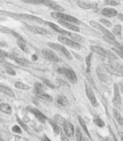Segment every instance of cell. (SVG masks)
Listing matches in <instances>:
<instances>
[{
    "label": "cell",
    "instance_id": "cell-39",
    "mask_svg": "<svg viewBox=\"0 0 123 141\" xmlns=\"http://www.w3.org/2000/svg\"><path fill=\"white\" fill-rule=\"evenodd\" d=\"M113 50H114V52H116V53H118V55L121 57V58H123V51H122V50H120V49H118V48L113 49Z\"/></svg>",
    "mask_w": 123,
    "mask_h": 141
},
{
    "label": "cell",
    "instance_id": "cell-19",
    "mask_svg": "<svg viewBox=\"0 0 123 141\" xmlns=\"http://www.w3.org/2000/svg\"><path fill=\"white\" fill-rule=\"evenodd\" d=\"M0 91H1L2 93H5V94H7V96L11 97V98H14V97H15V93H14L9 88L5 87V85H0Z\"/></svg>",
    "mask_w": 123,
    "mask_h": 141
},
{
    "label": "cell",
    "instance_id": "cell-23",
    "mask_svg": "<svg viewBox=\"0 0 123 141\" xmlns=\"http://www.w3.org/2000/svg\"><path fill=\"white\" fill-rule=\"evenodd\" d=\"M57 102H58L61 106H67V104H68V101H67V98L64 96H59L58 98H57Z\"/></svg>",
    "mask_w": 123,
    "mask_h": 141
},
{
    "label": "cell",
    "instance_id": "cell-38",
    "mask_svg": "<svg viewBox=\"0 0 123 141\" xmlns=\"http://www.w3.org/2000/svg\"><path fill=\"white\" fill-rule=\"evenodd\" d=\"M7 72H8V74H10V75H15V74H16L15 71H14L10 66H8V65H7Z\"/></svg>",
    "mask_w": 123,
    "mask_h": 141
},
{
    "label": "cell",
    "instance_id": "cell-50",
    "mask_svg": "<svg viewBox=\"0 0 123 141\" xmlns=\"http://www.w3.org/2000/svg\"><path fill=\"white\" fill-rule=\"evenodd\" d=\"M105 141H112V139H111V138H107V139H106V140H105Z\"/></svg>",
    "mask_w": 123,
    "mask_h": 141
},
{
    "label": "cell",
    "instance_id": "cell-33",
    "mask_svg": "<svg viewBox=\"0 0 123 141\" xmlns=\"http://www.w3.org/2000/svg\"><path fill=\"white\" fill-rule=\"evenodd\" d=\"M113 30H114V34L116 35H121V33H122V26H120V25H115Z\"/></svg>",
    "mask_w": 123,
    "mask_h": 141
},
{
    "label": "cell",
    "instance_id": "cell-20",
    "mask_svg": "<svg viewBox=\"0 0 123 141\" xmlns=\"http://www.w3.org/2000/svg\"><path fill=\"white\" fill-rule=\"evenodd\" d=\"M0 110L5 114H11V107L8 104H1L0 105Z\"/></svg>",
    "mask_w": 123,
    "mask_h": 141
},
{
    "label": "cell",
    "instance_id": "cell-1",
    "mask_svg": "<svg viewBox=\"0 0 123 141\" xmlns=\"http://www.w3.org/2000/svg\"><path fill=\"white\" fill-rule=\"evenodd\" d=\"M51 17H54V18H56V19L66 21V22H68V23H75V24H79V23H80L79 19H76L75 17L71 16V15L63 14V13H61V11H54V13H51Z\"/></svg>",
    "mask_w": 123,
    "mask_h": 141
},
{
    "label": "cell",
    "instance_id": "cell-12",
    "mask_svg": "<svg viewBox=\"0 0 123 141\" xmlns=\"http://www.w3.org/2000/svg\"><path fill=\"white\" fill-rule=\"evenodd\" d=\"M63 126H64V132L67 137H72L74 134V126L70 122H65Z\"/></svg>",
    "mask_w": 123,
    "mask_h": 141
},
{
    "label": "cell",
    "instance_id": "cell-30",
    "mask_svg": "<svg viewBox=\"0 0 123 141\" xmlns=\"http://www.w3.org/2000/svg\"><path fill=\"white\" fill-rule=\"evenodd\" d=\"M34 88H35V93H41V92H45L43 91V89H42V85L40 84V83H35V85H34Z\"/></svg>",
    "mask_w": 123,
    "mask_h": 141
},
{
    "label": "cell",
    "instance_id": "cell-29",
    "mask_svg": "<svg viewBox=\"0 0 123 141\" xmlns=\"http://www.w3.org/2000/svg\"><path fill=\"white\" fill-rule=\"evenodd\" d=\"M94 123L97 125V126H99V128H104V125H105V123L103 122L100 118H98V117H96V118L94 120Z\"/></svg>",
    "mask_w": 123,
    "mask_h": 141
},
{
    "label": "cell",
    "instance_id": "cell-31",
    "mask_svg": "<svg viewBox=\"0 0 123 141\" xmlns=\"http://www.w3.org/2000/svg\"><path fill=\"white\" fill-rule=\"evenodd\" d=\"M68 37L72 38V40H74L75 42H76V41H82V38H81L80 35H78V34H74V33H70Z\"/></svg>",
    "mask_w": 123,
    "mask_h": 141
},
{
    "label": "cell",
    "instance_id": "cell-24",
    "mask_svg": "<svg viewBox=\"0 0 123 141\" xmlns=\"http://www.w3.org/2000/svg\"><path fill=\"white\" fill-rule=\"evenodd\" d=\"M97 74H98V76H99V79H100V80L103 81V82H108V80H110V79H108V77L106 76V75L104 74V73H103L102 74V69L99 68H97Z\"/></svg>",
    "mask_w": 123,
    "mask_h": 141
},
{
    "label": "cell",
    "instance_id": "cell-2",
    "mask_svg": "<svg viewBox=\"0 0 123 141\" xmlns=\"http://www.w3.org/2000/svg\"><path fill=\"white\" fill-rule=\"evenodd\" d=\"M90 49H91L92 51H95V52L99 53V55H102V56L107 57V58H111V59H115V58H116V56H115L113 52H111V51L106 50V49L100 48V47H98V46H91Z\"/></svg>",
    "mask_w": 123,
    "mask_h": 141
},
{
    "label": "cell",
    "instance_id": "cell-4",
    "mask_svg": "<svg viewBox=\"0 0 123 141\" xmlns=\"http://www.w3.org/2000/svg\"><path fill=\"white\" fill-rule=\"evenodd\" d=\"M48 46L50 47V48L55 49V50H58L61 51L63 55H64L65 57H66L67 59H72V56H71V53L68 52V50H67L66 48H65L64 46H61V45H57V43H53V42H49Z\"/></svg>",
    "mask_w": 123,
    "mask_h": 141
},
{
    "label": "cell",
    "instance_id": "cell-42",
    "mask_svg": "<svg viewBox=\"0 0 123 141\" xmlns=\"http://www.w3.org/2000/svg\"><path fill=\"white\" fill-rule=\"evenodd\" d=\"M43 82H45V84H46V85H48V87H50V88H55V85L51 84L50 81H48V80H43Z\"/></svg>",
    "mask_w": 123,
    "mask_h": 141
},
{
    "label": "cell",
    "instance_id": "cell-16",
    "mask_svg": "<svg viewBox=\"0 0 123 141\" xmlns=\"http://www.w3.org/2000/svg\"><path fill=\"white\" fill-rule=\"evenodd\" d=\"M9 57H10L11 59H14L17 64L22 65V66H29V65H30V61L27 60V59H25V58H22V57L19 58V57H15V56H11V55Z\"/></svg>",
    "mask_w": 123,
    "mask_h": 141
},
{
    "label": "cell",
    "instance_id": "cell-7",
    "mask_svg": "<svg viewBox=\"0 0 123 141\" xmlns=\"http://www.w3.org/2000/svg\"><path fill=\"white\" fill-rule=\"evenodd\" d=\"M41 53H42V56L45 57L46 59H48V60H50V61H58L59 60L58 56L55 55V53L51 50H49V49H42Z\"/></svg>",
    "mask_w": 123,
    "mask_h": 141
},
{
    "label": "cell",
    "instance_id": "cell-45",
    "mask_svg": "<svg viewBox=\"0 0 123 141\" xmlns=\"http://www.w3.org/2000/svg\"><path fill=\"white\" fill-rule=\"evenodd\" d=\"M41 140H42V141H50V140H49V139L47 138V137H46V136H42V138H41Z\"/></svg>",
    "mask_w": 123,
    "mask_h": 141
},
{
    "label": "cell",
    "instance_id": "cell-32",
    "mask_svg": "<svg viewBox=\"0 0 123 141\" xmlns=\"http://www.w3.org/2000/svg\"><path fill=\"white\" fill-rule=\"evenodd\" d=\"M55 121H56V123H58V124H62V125H64V123H65L64 118H63L61 115H55Z\"/></svg>",
    "mask_w": 123,
    "mask_h": 141
},
{
    "label": "cell",
    "instance_id": "cell-37",
    "mask_svg": "<svg viewBox=\"0 0 123 141\" xmlns=\"http://www.w3.org/2000/svg\"><path fill=\"white\" fill-rule=\"evenodd\" d=\"M51 125H53V128H54V132H55V133H57V134H58V133H59L58 125H57V124H55V123H54V122H51Z\"/></svg>",
    "mask_w": 123,
    "mask_h": 141
},
{
    "label": "cell",
    "instance_id": "cell-51",
    "mask_svg": "<svg viewBox=\"0 0 123 141\" xmlns=\"http://www.w3.org/2000/svg\"><path fill=\"white\" fill-rule=\"evenodd\" d=\"M120 89H121V91H122V93H123V85H121Z\"/></svg>",
    "mask_w": 123,
    "mask_h": 141
},
{
    "label": "cell",
    "instance_id": "cell-35",
    "mask_svg": "<svg viewBox=\"0 0 123 141\" xmlns=\"http://www.w3.org/2000/svg\"><path fill=\"white\" fill-rule=\"evenodd\" d=\"M24 2H29V3H33V5H39V3H42V0H22Z\"/></svg>",
    "mask_w": 123,
    "mask_h": 141
},
{
    "label": "cell",
    "instance_id": "cell-52",
    "mask_svg": "<svg viewBox=\"0 0 123 141\" xmlns=\"http://www.w3.org/2000/svg\"><path fill=\"white\" fill-rule=\"evenodd\" d=\"M87 141H90V140H87Z\"/></svg>",
    "mask_w": 123,
    "mask_h": 141
},
{
    "label": "cell",
    "instance_id": "cell-10",
    "mask_svg": "<svg viewBox=\"0 0 123 141\" xmlns=\"http://www.w3.org/2000/svg\"><path fill=\"white\" fill-rule=\"evenodd\" d=\"M113 102H114L115 106H121V97H120V90H119V87L116 84L114 85V99H113Z\"/></svg>",
    "mask_w": 123,
    "mask_h": 141
},
{
    "label": "cell",
    "instance_id": "cell-3",
    "mask_svg": "<svg viewBox=\"0 0 123 141\" xmlns=\"http://www.w3.org/2000/svg\"><path fill=\"white\" fill-rule=\"evenodd\" d=\"M58 72L66 75V77L68 79V81H70L71 83L78 82V77H76V75H75L74 71H72V69H70V68H58Z\"/></svg>",
    "mask_w": 123,
    "mask_h": 141
},
{
    "label": "cell",
    "instance_id": "cell-17",
    "mask_svg": "<svg viewBox=\"0 0 123 141\" xmlns=\"http://www.w3.org/2000/svg\"><path fill=\"white\" fill-rule=\"evenodd\" d=\"M32 32L38 33V34H45V35H49V32L47 30L42 29V27H37V26H27Z\"/></svg>",
    "mask_w": 123,
    "mask_h": 141
},
{
    "label": "cell",
    "instance_id": "cell-18",
    "mask_svg": "<svg viewBox=\"0 0 123 141\" xmlns=\"http://www.w3.org/2000/svg\"><path fill=\"white\" fill-rule=\"evenodd\" d=\"M102 14L104 16L112 17V16H116V15H118V11L115 10V9H112V8H104L102 10Z\"/></svg>",
    "mask_w": 123,
    "mask_h": 141
},
{
    "label": "cell",
    "instance_id": "cell-36",
    "mask_svg": "<svg viewBox=\"0 0 123 141\" xmlns=\"http://www.w3.org/2000/svg\"><path fill=\"white\" fill-rule=\"evenodd\" d=\"M13 132H15V133H22V130H21V128H19L18 125H15V126H13Z\"/></svg>",
    "mask_w": 123,
    "mask_h": 141
},
{
    "label": "cell",
    "instance_id": "cell-15",
    "mask_svg": "<svg viewBox=\"0 0 123 141\" xmlns=\"http://www.w3.org/2000/svg\"><path fill=\"white\" fill-rule=\"evenodd\" d=\"M58 21H59V23H61V25H63L64 27H66V29L71 30V31H75V32H78L79 30H80L78 26L72 25L71 23H68V22H66V21H62V19H58Z\"/></svg>",
    "mask_w": 123,
    "mask_h": 141
},
{
    "label": "cell",
    "instance_id": "cell-48",
    "mask_svg": "<svg viewBox=\"0 0 123 141\" xmlns=\"http://www.w3.org/2000/svg\"><path fill=\"white\" fill-rule=\"evenodd\" d=\"M32 59H33V60H37V59H38V56H37V55H33V56H32Z\"/></svg>",
    "mask_w": 123,
    "mask_h": 141
},
{
    "label": "cell",
    "instance_id": "cell-21",
    "mask_svg": "<svg viewBox=\"0 0 123 141\" xmlns=\"http://www.w3.org/2000/svg\"><path fill=\"white\" fill-rule=\"evenodd\" d=\"M113 114H114L115 121H116V122H118L120 125H123V117L120 115V113H119L116 109H113Z\"/></svg>",
    "mask_w": 123,
    "mask_h": 141
},
{
    "label": "cell",
    "instance_id": "cell-5",
    "mask_svg": "<svg viewBox=\"0 0 123 141\" xmlns=\"http://www.w3.org/2000/svg\"><path fill=\"white\" fill-rule=\"evenodd\" d=\"M58 40L61 41L63 45L68 46V47H71V48H75V49H80V48H81V46L79 45L78 42H75L74 40H72V39H68V38L58 37Z\"/></svg>",
    "mask_w": 123,
    "mask_h": 141
},
{
    "label": "cell",
    "instance_id": "cell-40",
    "mask_svg": "<svg viewBox=\"0 0 123 141\" xmlns=\"http://www.w3.org/2000/svg\"><path fill=\"white\" fill-rule=\"evenodd\" d=\"M105 2L108 3V5H113V6H118L119 5V2H116V1H113V0H106Z\"/></svg>",
    "mask_w": 123,
    "mask_h": 141
},
{
    "label": "cell",
    "instance_id": "cell-9",
    "mask_svg": "<svg viewBox=\"0 0 123 141\" xmlns=\"http://www.w3.org/2000/svg\"><path fill=\"white\" fill-rule=\"evenodd\" d=\"M29 110H30V112H31V113H32V114L34 115V116L37 117V118H38V120H39V121H40V122L45 123L46 121H47V117H46L45 115H43L41 112H39L38 109H35V108H29Z\"/></svg>",
    "mask_w": 123,
    "mask_h": 141
},
{
    "label": "cell",
    "instance_id": "cell-11",
    "mask_svg": "<svg viewBox=\"0 0 123 141\" xmlns=\"http://www.w3.org/2000/svg\"><path fill=\"white\" fill-rule=\"evenodd\" d=\"M86 90H87V96H88V98H89V100H90L91 105L96 107L97 105H98V102H97V99H96V97H95V94H94V92H92V90L89 88L88 85L86 87Z\"/></svg>",
    "mask_w": 123,
    "mask_h": 141
},
{
    "label": "cell",
    "instance_id": "cell-44",
    "mask_svg": "<svg viewBox=\"0 0 123 141\" xmlns=\"http://www.w3.org/2000/svg\"><path fill=\"white\" fill-rule=\"evenodd\" d=\"M7 56H8V55H7V52H5L3 50H1V49H0V57H7Z\"/></svg>",
    "mask_w": 123,
    "mask_h": 141
},
{
    "label": "cell",
    "instance_id": "cell-25",
    "mask_svg": "<svg viewBox=\"0 0 123 141\" xmlns=\"http://www.w3.org/2000/svg\"><path fill=\"white\" fill-rule=\"evenodd\" d=\"M17 46H18L19 49H22L24 52H27V51H29V48H27L26 45H25V43L23 42L22 40H17Z\"/></svg>",
    "mask_w": 123,
    "mask_h": 141
},
{
    "label": "cell",
    "instance_id": "cell-22",
    "mask_svg": "<svg viewBox=\"0 0 123 141\" xmlns=\"http://www.w3.org/2000/svg\"><path fill=\"white\" fill-rule=\"evenodd\" d=\"M37 96L39 97L40 99H43V100H46V101H53V97L49 96V94H47V93H45V92L38 93Z\"/></svg>",
    "mask_w": 123,
    "mask_h": 141
},
{
    "label": "cell",
    "instance_id": "cell-26",
    "mask_svg": "<svg viewBox=\"0 0 123 141\" xmlns=\"http://www.w3.org/2000/svg\"><path fill=\"white\" fill-rule=\"evenodd\" d=\"M15 87L17 89H22V90H29L30 89L29 85L24 84V83H22V82H15Z\"/></svg>",
    "mask_w": 123,
    "mask_h": 141
},
{
    "label": "cell",
    "instance_id": "cell-28",
    "mask_svg": "<svg viewBox=\"0 0 123 141\" xmlns=\"http://www.w3.org/2000/svg\"><path fill=\"white\" fill-rule=\"evenodd\" d=\"M75 138H76V140H78V141H84L82 133L80 132V130H79V129H75Z\"/></svg>",
    "mask_w": 123,
    "mask_h": 141
},
{
    "label": "cell",
    "instance_id": "cell-8",
    "mask_svg": "<svg viewBox=\"0 0 123 141\" xmlns=\"http://www.w3.org/2000/svg\"><path fill=\"white\" fill-rule=\"evenodd\" d=\"M42 5L47 6V7H49V8H51V9H55V10H57V11H61V13L64 10L63 7L57 5L56 2H54L53 0H42Z\"/></svg>",
    "mask_w": 123,
    "mask_h": 141
},
{
    "label": "cell",
    "instance_id": "cell-14",
    "mask_svg": "<svg viewBox=\"0 0 123 141\" xmlns=\"http://www.w3.org/2000/svg\"><path fill=\"white\" fill-rule=\"evenodd\" d=\"M47 24H48V26H50L53 30H55V31H57V32H58V33H61V34H64V35H68V34H70V32H67L66 30L62 29V27H59L58 25L54 24V23H50V22H48Z\"/></svg>",
    "mask_w": 123,
    "mask_h": 141
},
{
    "label": "cell",
    "instance_id": "cell-41",
    "mask_svg": "<svg viewBox=\"0 0 123 141\" xmlns=\"http://www.w3.org/2000/svg\"><path fill=\"white\" fill-rule=\"evenodd\" d=\"M100 22H102V23H103L104 25H106L107 27H111V26H112V23H110L108 21H105V19H102Z\"/></svg>",
    "mask_w": 123,
    "mask_h": 141
},
{
    "label": "cell",
    "instance_id": "cell-46",
    "mask_svg": "<svg viewBox=\"0 0 123 141\" xmlns=\"http://www.w3.org/2000/svg\"><path fill=\"white\" fill-rule=\"evenodd\" d=\"M61 140H62V141H68V140H67V138H66L65 136H62V137H61Z\"/></svg>",
    "mask_w": 123,
    "mask_h": 141
},
{
    "label": "cell",
    "instance_id": "cell-47",
    "mask_svg": "<svg viewBox=\"0 0 123 141\" xmlns=\"http://www.w3.org/2000/svg\"><path fill=\"white\" fill-rule=\"evenodd\" d=\"M118 16H119V18H120L121 21H123V14H119Z\"/></svg>",
    "mask_w": 123,
    "mask_h": 141
},
{
    "label": "cell",
    "instance_id": "cell-34",
    "mask_svg": "<svg viewBox=\"0 0 123 141\" xmlns=\"http://www.w3.org/2000/svg\"><path fill=\"white\" fill-rule=\"evenodd\" d=\"M79 122H80V124H81V126H82V129H83V130H84V132H86L87 137H89V132H88V129H87L86 124H84V122H83V121H82V118H81V117H79Z\"/></svg>",
    "mask_w": 123,
    "mask_h": 141
},
{
    "label": "cell",
    "instance_id": "cell-49",
    "mask_svg": "<svg viewBox=\"0 0 123 141\" xmlns=\"http://www.w3.org/2000/svg\"><path fill=\"white\" fill-rule=\"evenodd\" d=\"M120 137H121V141H123V133H120Z\"/></svg>",
    "mask_w": 123,
    "mask_h": 141
},
{
    "label": "cell",
    "instance_id": "cell-6",
    "mask_svg": "<svg viewBox=\"0 0 123 141\" xmlns=\"http://www.w3.org/2000/svg\"><path fill=\"white\" fill-rule=\"evenodd\" d=\"M90 25L91 26H94V27H96V29H98L99 31H102L103 33H104L105 35H106L107 38H110V39H113V40H115V37H114V34H113L112 32H110L108 30H106L104 26H102V25L99 24V23H97V22H90Z\"/></svg>",
    "mask_w": 123,
    "mask_h": 141
},
{
    "label": "cell",
    "instance_id": "cell-27",
    "mask_svg": "<svg viewBox=\"0 0 123 141\" xmlns=\"http://www.w3.org/2000/svg\"><path fill=\"white\" fill-rule=\"evenodd\" d=\"M91 58H92V55H91V53H89L88 56H87V58H86V64H87V72H89V71H90Z\"/></svg>",
    "mask_w": 123,
    "mask_h": 141
},
{
    "label": "cell",
    "instance_id": "cell-43",
    "mask_svg": "<svg viewBox=\"0 0 123 141\" xmlns=\"http://www.w3.org/2000/svg\"><path fill=\"white\" fill-rule=\"evenodd\" d=\"M116 68H118L119 73H121V74L123 75V66H120V65H118V66H116Z\"/></svg>",
    "mask_w": 123,
    "mask_h": 141
},
{
    "label": "cell",
    "instance_id": "cell-13",
    "mask_svg": "<svg viewBox=\"0 0 123 141\" xmlns=\"http://www.w3.org/2000/svg\"><path fill=\"white\" fill-rule=\"evenodd\" d=\"M78 5L83 9H92L97 7V3L88 2V1H78Z\"/></svg>",
    "mask_w": 123,
    "mask_h": 141
}]
</instances>
